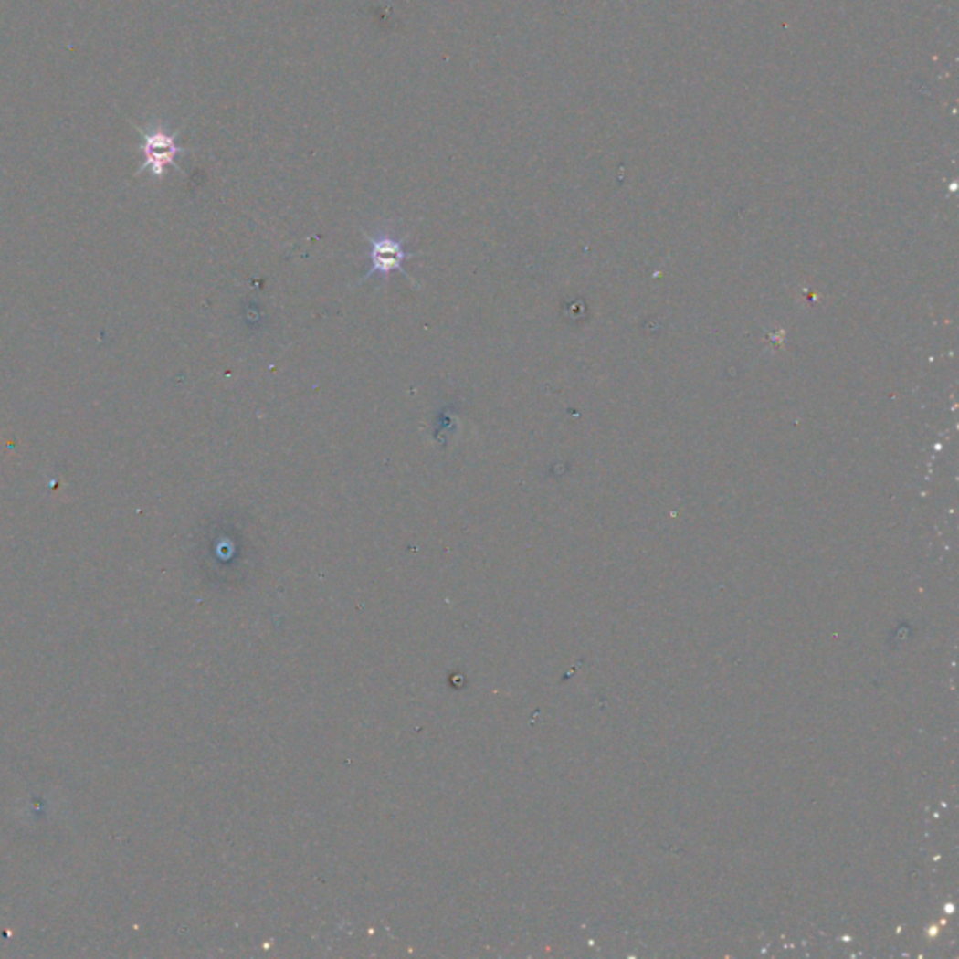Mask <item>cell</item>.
<instances>
[{"label":"cell","mask_w":959,"mask_h":959,"mask_svg":"<svg viewBox=\"0 0 959 959\" xmlns=\"http://www.w3.org/2000/svg\"><path fill=\"white\" fill-rule=\"evenodd\" d=\"M367 242L372 244V251H370L372 269L365 272L364 279H372L375 274L390 276L392 272H399L407 279H411L409 274L405 272L403 263L413 259L415 253L405 249L403 238L392 237L388 233H381L379 237H367Z\"/></svg>","instance_id":"6da1fadb"},{"label":"cell","mask_w":959,"mask_h":959,"mask_svg":"<svg viewBox=\"0 0 959 959\" xmlns=\"http://www.w3.org/2000/svg\"><path fill=\"white\" fill-rule=\"evenodd\" d=\"M142 133V153H144V163L141 171L149 169L154 176H162L163 171L169 165H174V158L184 153V149L176 144V139L169 133H165L162 128L151 130V132H141Z\"/></svg>","instance_id":"7a4b0ae2"}]
</instances>
